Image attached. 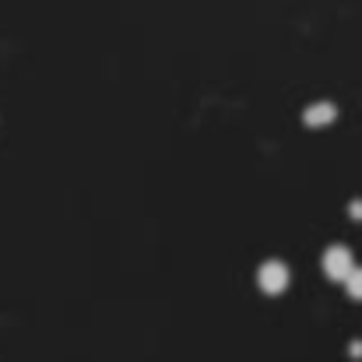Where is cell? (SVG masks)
Segmentation results:
<instances>
[{
  "label": "cell",
  "mask_w": 362,
  "mask_h": 362,
  "mask_svg": "<svg viewBox=\"0 0 362 362\" xmlns=\"http://www.w3.org/2000/svg\"><path fill=\"white\" fill-rule=\"evenodd\" d=\"M324 267H327V275H330V278H341V275H348V271H352L348 250H341V247L327 250V257H324Z\"/></svg>",
  "instance_id": "6da1fadb"
},
{
  "label": "cell",
  "mask_w": 362,
  "mask_h": 362,
  "mask_svg": "<svg viewBox=\"0 0 362 362\" xmlns=\"http://www.w3.org/2000/svg\"><path fill=\"white\" fill-rule=\"evenodd\" d=\"M285 282H289V271H285L282 264H267V267L260 271V285H264L267 292H282Z\"/></svg>",
  "instance_id": "7a4b0ae2"
},
{
  "label": "cell",
  "mask_w": 362,
  "mask_h": 362,
  "mask_svg": "<svg viewBox=\"0 0 362 362\" xmlns=\"http://www.w3.org/2000/svg\"><path fill=\"white\" fill-rule=\"evenodd\" d=\"M348 285H352V295L359 299V295H362V271H359V275H355V271H352V278H348Z\"/></svg>",
  "instance_id": "3957f363"
}]
</instances>
